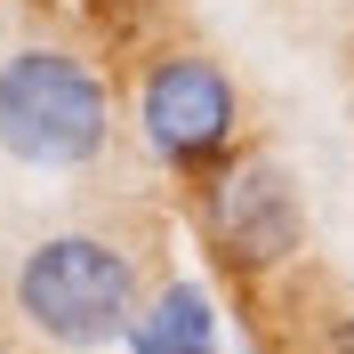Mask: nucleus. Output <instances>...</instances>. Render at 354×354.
<instances>
[{
	"mask_svg": "<svg viewBox=\"0 0 354 354\" xmlns=\"http://www.w3.org/2000/svg\"><path fill=\"white\" fill-rule=\"evenodd\" d=\"M113 145V88L73 48L0 57V153L24 169H88Z\"/></svg>",
	"mask_w": 354,
	"mask_h": 354,
	"instance_id": "f257e3e1",
	"label": "nucleus"
},
{
	"mask_svg": "<svg viewBox=\"0 0 354 354\" xmlns=\"http://www.w3.org/2000/svg\"><path fill=\"white\" fill-rule=\"evenodd\" d=\"M137 266L121 242L105 234H48V242L24 250L17 266V314L48 346H73V354H97L113 338H129L137 322Z\"/></svg>",
	"mask_w": 354,
	"mask_h": 354,
	"instance_id": "f03ea898",
	"label": "nucleus"
},
{
	"mask_svg": "<svg viewBox=\"0 0 354 354\" xmlns=\"http://www.w3.org/2000/svg\"><path fill=\"white\" fill-rule=\"evenodd\" d=\"M137 129L153 145V161H169L177 177H209L234 161V137H242V97H234V73L201 48H169L145 65L137 81Z\"/></svg>",
	"mask_w": 354,
	"mask_h": 354,
	"instance_id": "7ed1b4c3",
	"label": "nucleus"
},
{
	"mask_svg": "<svg viewBox=\"0 0 354 354\" xmlns=\"http://www.w3.org/2000/svg\"><path fill=\"white\" fill-rule=\"evenodd\" d=\"M201 225L209 250L242 274H274L306 250V201L274 153H234L225 169L201 177Z\"/></svg>",
	"mask_w": 354,
	"mask_h": 354,
	"instance_id": "20e7f679",
	"label": "nucleus"
},
{
	"mask_svg": "<svg viewBox=\"0 0 354 354\" xmlns=\"http://www.w3.org/2000/svg\"><path fill=\"white\" fill-rule=\"evenodd\" d=\"M121 346L129 354H218V306H209V290L201 282L153 290V298L137 306V322H129Z\"/></svg>",
	"mask_w": 354,
	"mask_h": 354,
	"instance_id": "39448f33",
	"label": "nucleus"
}]
</instances>
